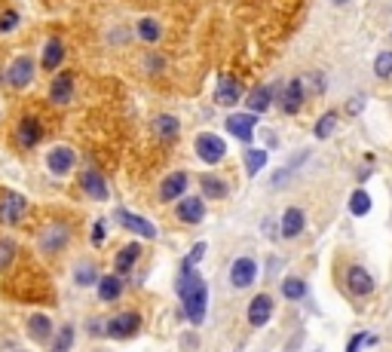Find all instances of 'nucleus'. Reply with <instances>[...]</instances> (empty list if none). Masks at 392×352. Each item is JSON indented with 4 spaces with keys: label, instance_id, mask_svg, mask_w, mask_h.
I'll list each match as a JSON object with an SVG mask.
<instances>
[{
    "label": "nucleus",
    "instance_id": "1",
    "mask_svg": "<svg viewBox=\"0 0 392 352\" xmlns=\"http://www.w3.org/2000/svg\"><path fill=\"white\" fill-rule=\"evenodd\" d=\"M178 297L184 300V313L194 325H199L205 318V304H208V288H205V279L199 276L194 266H181V276H178V285H175Z\"/></svg>",
    "mask_w": 392,
    "mask_h": 352
},
{
    "label": "nucleus",
    "instance_id": "2",
    "mask_svg": "<svg viewBox=\"0 0 392 352\" xmlns=\"http://www.w3.org/2000/svg\"><path fill=\"white\" fill-rule=\"evenodd\" d=\"M25 212H28V199H25L22 194H15V190H6L4 196H0V221L4 224H19Z\"/></svg>",
    "mask_w": 392,
    "mask_h": 352
},
{
    "label": "nucleus",
    "instance_id": "3",
    "mask_svg": "<svg viewBox=\"0 0 392 352\" xmlns=\"http://www.w3.org/2000/svg\"><path fill=\"white\" fill-rule=\"evenodd\" d=\"M196 154H199L203 163H221L224 154H227V147H224V141L218 135L203 132V135H196Z\"/></svg>",
    "mask_w": 392,
    "mask_h": 352
},
{
    "label": "nucleus",
    "instance_id": "4",
    "mask_svg": "<svg viewBox=\"0 0 392 352\" xmlns=\"http://www.w3.org/2000/svg\"><path fill=\"white\" fill-rule=\"evenodd\" d=\"M138 328H141L138 313H120V316H114L111 322H107V337L123 340V337H132Z\"/></svg>",
    "mask_w": 392,
    "mask_h": 352
},
{
    "label": "nucleus",
    "instance_id": "5",
    "mask_svg": "<svg viewBox=\"0 0 392 352\" xmlns=\"http://www.w3.org/2000/svg\"><path fill=\"white\" fill-rule=\"evenodd\" d=\"M116 221H120L123 230L138 233V236H144V239H154V236H156V227L147 221V217H138V215L126 212V208H120V212H116Z\"/></svg>",
    "mask_w": 392,
    "mask_h": 352
},
{
    "label": "nucleus",
    "instance_id": "6",
    "mask_svg": "<svg viewBox=\"0 0 392 352\" xmlns=\"http://www.w3.org/2000/svg\"><path fill=\"white\" fill-rule=\"evenodd\" d=\"M257 276V264L252 257H239V261H233V270H230V282L233 288H248V285L255 282Z\"/></svg>",
    "mask_w": 392,
    "mask_h": 352
},
{
    "label": "nucleus",
    "instance_id": "7",
    "mask_svg": "<svg viewBox=\"0 0 392 352\" xmlns=\"http://www.w3.org/2000/svg\"><path fill=\"white\" fill-rule=\"evenodd\" d=\"M175 215H178L181 224H199L205 215V205H203V199H196V196H184L178 203V208H175Z\"/></svg>",
    "mask_w": 392,
    "mask_h": 352
},
{
    "label": "nucleus",
    "instance_id": "8",
    "mask_svg": "<svg viewBox=\"0 0 392 352\" xmlns=\"http://www.w3.org/2000/svg\"><path fill=\"white\" fill-rule=\"evenodd\" d=\"M255 123H257V116H252V114H233V116H227V132L236 135L239 141H252Z\"/></svg>",
    "mask_w": 392,
    "mask_h": 352
},
{
    "label": "nucleus",
    "instance_id": "9",
    "mask_svg": "<svg viewBox=\"0 0 392 352\" xmlns=\"http://www.w3.org/2000/svg\"><path fill=\"white\" fill-rule=\"evenodd\" d=\"M270 316H273V300H270V295H257L252 304H248V322H252L255 328H261V325L270 322Z\"/></svg>",
    "mask_w": 392,
    "mask_h": 352
},
{
    "label": "nucleus",
    "instance_id": "10",
    "mask_svg": "<svg viewBox=\"0 0 392 352\" xmlns=\"http://www.w3.org/2000/svg\"><path fill=\"white\" fill-rule=\"evenodd\" d=\"M304 83L300 80H291L288 86H285V92L279 95V104H282V111L285 114H297L300 111V104H304Z\"/></svg>",
    "mask_w": 392,
    "mask_h": 352
},
{
    "label": "nucleus",
    "instance_id": "11",
    "mask_svg": "<svg viewBox=\"0 0 392 352\" xmlns=\"http://www.w3.org/2000/svg\"><path fill=\"white\" fill-rule=\"evenodd\" d=\"M239 98H243V86H239V80L221 77L218 80V92H215V102L224 104V107H230V104H236Z\"/></svg>",
    "mask_w": 392,
    "mask_h": 352
},
{
    "label": "nucleus",
    "instance_id": "12",
    "mask_svg": "<svg viewBox=\"0 0 392 352\" xmlns=\"http://www.w3.org/2000/svg\"><path fill=\"white\" fill-rule=\"evenodd\" d=\"M46 165H49V172H53V175H68L74 169V150H68V147L49 150Z\"/></svg>",
    "mask_w": 392,
    "mask_h": 352
},
{
    "label": "nucleus",
    "instance_id": "13",
    "mask_svg": "<svg viewBox=\"0 0 392 352\" xmlns=\"http://www.w3.org/2000/svg\"><path fill=\"white\" fill-rule=\"evenodd\" d=\"M184 190H187V175L184 172H175V175H169V178L163 181L160 196L165 199V203H172V199H178Z\"/></svg>",
    "mask_w": 392,
    "mask_h": 352
},
{
    "label": "nucleus",
    "instance_id": "14",
    "mask_svg": "<svg viewBox=\"0 0 392 352\" xmlns=\"http://www.w3.org/2000/svg\"><path fill=\"white\" fill-rule=\"evenodd\" d=\"M31 77H34V65L28 62V58H19V62L10 68V74H6V80L13 83L15 89H22V86H28Z\"/></svg>",
    "mask_w": 392,
    "mask_h": 352
},
{
    "label": "nucleus",
    "instance_id": "15",
    "mask_svg": "<svg viewBox=\"0 0 392 352\" xmlns=\"http://www.w3.org/2000/svg\"><path fill=\"white\" fill-rule=\"evenodd\" d=\"M49 95H53L55 104H68L74 98V77L71 74H62V77H55L53 89H49Z\"/></svg>",
    "mask_w": 392,
    "mask_h": 352
},
{
    "label": "nucleus",
    "instance_id": "16",
    "mask_svg": "<svg viewBox=\"0 0 392 352\" xmlns=\"http://www.w3.org/2000/svg\"><path fill=\"white\" fill-rule=\"evenodd\" d=\"M40 135H43V132H40V123L34 120V116H25V120L19 123V144L22 147H34L40 141Z\"/></svg>",
    "mask_w": 392,
    "mask_h": 352
},
{
    "label": "nucleus",
    "instance_id": "17",
    "mask_svg": "<svg viewBox=\"0 0 392 352\" xmlns=\"http://www.w3.org/2000/svg\"><path fill=\"white\" fill-rule=\"evenodd\" d=\"M346 282H349V288H353V295H371L374 291V279L362 270V266H353L349 276H346Z\"/></svg>",
    "mask_w": 392,
    "mask_h": 352
},
{
    "label": "nucleus",
    "instance_id": "18",
    "mask_svg": "<svg viewBox=\"0 0 392 352\" xmlns=\"http://www.w3.org/2000/svg\"><path fill=\"white\" fill-rule=\"evenodd\" d=\"M80 184L93 199H107V184H104V178L98 172H83Z\"/></svg>",
    "mask_w": 392,
    "mask_h": 352
},
{
    "label": "nucleus",
    "instance_id": "19",
    "mask_svg": "<svg viewBox=\"0 0 392 352\" xmlns=\"http://www.w3.org/2000/svg\"><path fill=\"white\" fill-rule=\"evenodd\" d=\"M300 230H304V212H300V208H288V212L282 215V236L295 239Z\"/></svg>",
    "mask_w": 392,
    "mask_h": 352
},
{
    "label": "nucleus",
    "instance_id": "20",
    "mask_svg": "<svg viewBox=\"0 0 392 352\" xmlns=\"http://www.w3.org/2000/svg\"><path fill=\"white\" fill-rule=\"evenodd\" d=\"M154 132H156V138L172 141L175 135H178V120H175V116H169V114L156 116V120H154Z\"/></svg>",
    "mask_w": 392,
    "mask_h": 352
},
{
    "label": "nucleus",
    "instance_id": "21",
    "mask_svg": "<svg viewBox=\"0 0 392 352\" xmlns=\"http://www.w3.org/2000/svg\"><path fill=\"white\" fill-rule=\"evenodd\" d=\"M120 295H123L120 276H104V279H98V297L102 300H116Z\"/></svg>",
    "mask_w": 392,
    "mask_h": 352
},
{
    "label": "nucleus",
    "instance_id": "22",
    "mask_svg": "<svg viewBox=\"0 0 392 352\" xmlns=\"http://www.w3.org/2000/svg\"><path fill=\"white\" fill-rule=\"evenodd\" d=\"M138 257H141V245H135V242H132V245H126V248L120 251V255H116V264H114V266H116L120 273H129L132 264H135Z\"/></svg>",
    "mask_w": 392,
    "mask_h": 352
},
{
    "label": "nucleus",
    "instance_id": "23",
    "mask_svg": "<svg viewBox=\"0 0 392 352\" xmlns=\"http://www.w3.org/2000/svg\"><path fill=\"white\" fill-rule=\"evenodd\" d=\"M62 58H65V49H62V40H49L46 49H43V68L46 71H53L62 65Z\"/></svg>",
    "mask_w": 392,
    "mask_h": 352
},
{
    "label": "nucleus",
    "instance_id": "24",
    "mask_svg": "<svg viewBox=\"0 0 392 352\" xmlns=\"http://www.w3.org/2000/svg\"><path fill=\"white\" fill-rule=\"evenodd\" d=\"M270 102H273V92L261 86V89H255L252 95H248V111L261 114V111H266V107H270Z\"/></svg>",
    "mask_w": 392,
    "mask_h": 352
},
{
    "label": "nucleus",
    "instance_id": "25",
    "mask_svg": "<svg viewBox=\"0 0 392 352\" xmlns=\"http://www.w3.org/2000/svg\"><path fill=\"white\" fill-rule=\"evenodd\" d=\"M28 328H31V334H34L37 340H49L53 337V325H49V318L46 316H31V322H28Z\"/></svg>",
    "mask_w": 392,
    "mask_h": 352
},
{
    "label": "nucleus",
    "instance_id": "26",
    "mask_svg": "<svg viewBox=\"0 0 392 352\" xmlns=\"http://www.w3.org/2000/svg\"><path fill=\"white\" fill-rule=\"evenodd\" d=\"M199 184H203L205 196H212V199H221L224 194H227V187H224V181H218V178H215V175H203V178H199Z\"/></svg>",
    "mask_w": 392,
    "mask_h": 352
},
{
    "label": "nucleus",
    "instance_id": "27",
    "mask_svg": "<svg viewBox=\"0 0 392 352\" xmlns=\"http://www.w3.org/2000/svg\"><path fill=\"white\" fill-rule=\"evenodd\" d=\"M349 212L353 215H368L371 212V196L365 194V190H356V194L349 196Z\"/></svg>",
    "mask_w": 392,
    "mask_h": 352
},
{
    "label": "nucleus",
    "instance_id": "28",
    "mask_svg": "<svg viewBox=\"0 0 392 352\" xmlns=\"http://www.w3.org/2000/svg\"><path fill=\"white\" fill-rule=\"evenodd\" d=\"M65 239H68V227H55L53 233H46L43 248H46V251H55V248H62V245H65Z\"/></svg>",
    "mask_w": 392,
    "mask_h": 352
},
{
    "label": "nucleus",
    "instance_id": "29",
    "mask_svg": "<svg viewBox=\"0 0 392 352\" xmlns=\"http://www.w3.org/2000/svg\"><path fill=\"white\" fill-rule=\"evenodd\" d=\"M71 346H74V328H71V325H65V328L58 331L55 343H53V352H68Z\"/></svg>",
    "mask_w": 392,
    "mask_h": 352
},
{
    "label": "nucleus",
    "instance_id": "30",
    "mask_svg": "<svg viewBox=\"0 0 392 352\" xmlns=\"http://www.w3.org/2000/svg\"><path fill=\"white\" fill-rule=\"evenodd\" d=\"M245 165H248V175H257L266 165V154H264V150H248V154H245Z\"/></svg>",
    "mask_w": 392,
    "mask_h": 352
},
{
    "label": "nucleus",
    "instance_id": "31",
    "mask_svg": "<svg viewBox=\"0 0 392 352\" xmlns=\"http://www.w3.org/2000/svg\"><path fill=\"white\" fill-rule=\"evenodd\" d=\"M337 126V114H325L319 123H316V138H328Z\"/></svg>",
    "mask_w": 392,
    "mask_h": 352
},
{
    "label": "nucleus",
    "instance_id": "32",
    "mask_svg": "<svg viewBox=\"0 0 392 352\" xmlns=\"http://www.w3.org/2000/svg\"><path fill=\"white\" fill-rule=\"evenodd\" d=\"M74 279H77L80 285H93V282H98V276H95V266L89 264V261H83V264L77 266V273H74Z\"/></svg>",
    "mask_w": 392,
    "mask_h": 352
},
{
    "label": "nucleus",
    "instance_id": "33",
    "mask_svg": "<svg viewBox=\"0 0 392 352\" xmlns=\"http://www.w3.org/2000/svg\"><path fill=\"white\" fill-rule=\"evenodd\" d=\"M138 34H141V40L154 43V40L160 37V28H156V22H154V19H141V22H138Z\"/></svg>",
    "mask_w": 392,
    "mask_h": 352
},
{
    "label": "nucleus",
    "instance_id": "34",
    "mask_svg": "<svg viewBox=\"0 0 392 352\" xmlns=\"http://www.w3.org/2000/svg\"><path fill=\"white\" fill-rule=\"evenodd\" d=\"M282 295L291 297V300H297V297L306 295V285L300 282V279H285V285H282Z\"/></svg>",
    "mask_w": 392,
    "mask_h": 352
},
{
    "label": "nucleus",
    "instance_id": "35",
    "mask_svg": "<svg viewBox=\"0 0 392 352\" xmlns=\"http://www.w3.org/2000/svg\"><path fill=\"white\" fill-rule=\"evenodd\" d=\"M374 71H377V77H392V53H380L374 62Z\"/></svg>",
    "mask_w": 392,
    "mask_h": 352
},
{
    "label": "nucleus",
    "instance_id": "36",
    "mask_svg": "<svg viewBox=\"0 0 392 352\" xmlns=\"http://www.w3.org/2000/svg\"><path fill=\"white\" fill-rule=\"evenodd\" d=\"M13 242L10 239H0V266H6V264H10L13 261Z\"/></svg>",
    "mask_w": 392,
    "mask_h": 352
},
{
    "label": "nucleus",
    "instance_id": "37",
    "mask_svg": "<svg viewBox=\"0 0 392 352\" xmlns=\"http://www.w3.org/2000/svg\"><path fill=\"white\" fill-rule=\"evenodd\" d=\"M15 25H19V15H15L13 10H6L4 15H0V31H13Z\"/></svg>",
    "mask_w": 392,
    "mask_h": 352
},
{
    "label": "nucleus",
    "instance_id": "38",
    "mask_svg": "<svg viewBox=\"0 0 392 352\" xmlns=\"http://www.w3.org/2000/svg\"><path fill=\"white\" fill-rule=\"evenodd\" d=\"M365 343H374V337H371V334H356V337L349 340V346H346V352H358V349L365 346Z\"/></svg>",
    "mask_w": 392,
    "mask_h": 352
},
{
    "label": "nucleus",
    "instance_id": "39",
    "mask_svg": "<svg viewBox=\"0 0 392 352\" xmlns=\"http://www.w3.org/2000/svg\"><path fill=\"white\" fill-rule=\"evenodd\" d=\"M300 83H304V89H313L316 95H319V92H322V86H325L319 74H310V77H304V80H300Z\"/></svg>",
    "mask_w": 392,
    "mask_h": 352
},
{
    "label": "nucleus",
    "instance_id": "40",
    "mask_svg": "<svg viewBox=\"0 0 392 352\" xmlns=\"http://www.w3.org/2000/svg\"><path fill=\"white\" fill-rule=\"evenodd\" d=\"M203 255H205V245H203V242H199L196 248H190V255L184 257V264H181V266H196V261H199V257H203Z\"/></svg>",
    "mask_w": 392,
    "mask_h": 352
},
{
    "label": "nucleus",
    "instance_id": "41",
    "mask_svg": "<svg viewBox=\"0 0 392 352\" xmlns=\"http://www.w3.org/2000/svg\"><path fill=\"white\" fill-rule=\"evenodd\" d=\"M104 242V224H95L93 227V245H102Z\"/></svg>",
    "mask_w": 392,
    "mask_h": 352
},
{
    "label": "nucleus",
    "instance_id": "42",
    "mask_svg": "<svg viewBox=\"0 0 392 352\" xmlns=\"http://www.w3.org/2000/svg\"><path fill=\"white\" fill-rule=\"evenodd\" d=\"M334 4H346V0H334Z\"/></svg>",
    "mask_w": 392,
    "mask_h": 352
}]
</instances>
